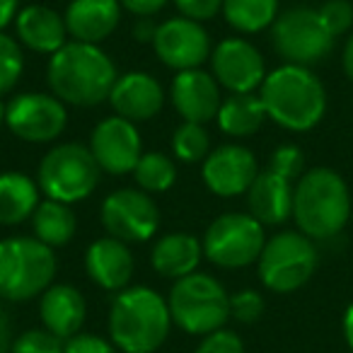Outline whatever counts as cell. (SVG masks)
<instances>
[{"label":"cell","mask_w":353,"mask_h":353,"mask_svg":"<svg viewBox=\"0 0 353 353\" xmlns=\"http://www.w3.org/2000/svg\"><path fill=\"white\" fill-rule=\"evenodd\" d=\"M117 80V65L99 44L68 41L63 49L49 56L46 65L51 94L73 107H97L107 102Z\"/></svg>","instance_id":"obj_1"},{"label":"cell","mask_w":353,"mask_h":353,"mask_svg":"<svg viewBox=\"0 0 353 353\" xmlns=\"http://www.w3.org/2000/svg\"><path fill=\"white\" fill-rule=\"evenodd\" d=\"M266 117L276 126L305 133L319 126L327 114V90L319 75L305 65L283 63L269 70L259 88Z\"/></svg>","instance_id":"obj_2"},{"label":"cell","mask_w":353,"mask_h":353,"mask_svg":"<svg viewBox=\"0 0 353 353\" xmlns=\"http://www.w3.org/2000/svg\"><path fill=\"white\" fill-rule=\"evenodd\" d=\"M172 314L167 298L148 285L119 290L109 307V341L121 353H155L167 341Z\"/></svg>","instance_id":"obj_3"},{"label":"cell","mask_w":353,"mask_h":353,"mask_svg":"<svg viewBox=\"0 0 353 353\" xmlns=\"http://www.w3.org/2000/svg\"><path fill=\"white\" fill-rule=\"evenodd\" d=\"M351 208V189L332 167H312L295 182L293 221L310 240L322 242L336 237L346 228Z\"/></svg>","instance_id":"obj_4"},{"label":"cell","mask_w":353,"mask_h":353,"mask_svg":"<svg viewBox=\"0 0 353 353\" xmlns=\"http://www.w3.org/2000/svg\"><path fill=\"white\" fill-rule=\"evenodd\" d=\"M167 305L172 324L192 336H206L216 329H223L230 319V293L211 274L194 271L174 281L167 295Z\"/></svg>","instance_id":"obj_5"},{"label":"cell","mask_w":353,"mask_h":353,"mask_svg":"<svg viewBox=\"0 0 353 353\" xmlns=\"http://www.w3.org/2000/svg\"><path fill=\"white\" fill-rule=\"evenodd\" d=\"M56 254L37 237L0 240V298L27 303L41 295L56 276Z\"/></svg>","instance_id":"obj_6"},{"label":"cell","mask_w":353,"mask_h":353,"mask_svg":"<svg viewBox=\"0 0 353 353\" xmlns=\"http://www.w3.org/2000/svg\"><path fill=\"white\" fill-rule=\"evenodd\" d=\"M99 170L92 150L80 143H59L54 145L37 167V184L41 196L61 203H80L97 189Z\"/></svg>","instance_id":"obj_7"},{"label":"cell","mask_w":353,"mask_h":353,"mask_svg":"<svg viewBox=\"0 0 353 353\" xmlns=\"http://www.w3.org/2000/svg\"><path fill=\"white\" fill-rule=\"evenodd\" d=\"M319 252L314 240L300 230H281L266 237V245L256 261L259 281L271 293H295L314 276Z\"/></svg>","instance_id":"obj_8"},{"label":"cell","mask_w":353,"mask_h":353,"mask_svg":"<svg viewBox=\"0 0 353 353\" xmlns=\"http://www.w3.org/2000/svg\"><path fill=\"white\" fill-rule=\"evenodd\" d=\"M266 225L252 213H223L203 232V256L218 269H245L259 261Z\"/></svg>","instance_id":"obj_9"},{"label":"cell","mask_w":353,"mask_h":353,"mask_svg":"<svg viewBox=\"0 0 353 353\" xmlns=\"http://www.w3.org/2000/svg\"><path fill=\"white\" fill-rule=\"evenodd\" d=\"M271 41L276 54L285 63L312 68L332 54L336 39L324 27L317 8L300 6L276 17V22L271 25Z\"/></svg>","instance_id":"obj_10"},{"label":"cell","mask_w":353,"mask_h":353,"mask_svg":"<svg viewBox=\"0 0 353 353\" xmlns=\"http://www.w3.org/2000/svg\"><path fill=\"white\" fill-rule=\"evenodd\" d=\"M99 218L109 237L126 242V245H141L148 242L160 228V208L152 201L150 194L143 189L123 187L112 192L102 201Z\"/></svg>","instance_id":"obj_11"},{"label":"cell","mask_w":353,"mask_h":353,"mask_svg":"<svg viewBox=\"0 0 353 353\" xmlns=\"http://www.w3.org/2000/svg\"><path fill=\"white\" fill-rule=\"evenodd\" d=\"M6 126L25 143H51L68 126V109L51 92H20L6 104Z\"/></svg>","instance_id":"obj_12"},{"label":"cell","mask_w":353,"mask_h":353,"mask_svg":"<svg viewBox=\"0 0 353 353\" xmlns=\"http://www.w3.org/2000/svg\"><path fill=\"white\" fill-rule=\"evenodd\" d=\"M155 56L172 70L201 68L211 61V34L203 22L189 17H170L157 25V34L152 39Z\"/></svg>","instance_id":"obj_13"},{"label":"cell","mask_w":353,"mask_h":353,"mask_svg":"<svg viewBox=\"0 0 353 353\" xmlns=\"http://www.w3.org/2000/svg\"><path fill=\"white\" fill-rule=\"evenodd\" d=\"M211 75L230 94L256 92L266 78V61L252 41L228 37L213 46Z\"/></svg>","instance_id":"obj_14"},{"label":"cell","mask_w":353,"mask_h":353,"mask_svg":"<svg viewBox=\"0 0 353 353\" xmlns=\"http://www.w3.org/2000/svg\"><path fill=\"white\" fill-rule=\"evenodd\" d=\"M90 150L97 160L99 170L114 176L133 174L143 155L141 131L136 123L123 117H107L90 133Z\"/></svg>","instance_id":"obj_15"},{"label":"cell","mask_w":353,"mask_h":353,"mask_svg":"<svg viewBox=\"0 0 353 353\" xmlns=\"http://www.w3.org/2000/svg\"><path fill=\"white\" fill-rule=\"evenodd\" d=\"M259 174V162L250 148L225 143L208 152L201 162V179L211 194L221 199L245 196Z\"/></svg>","instance_id":"obj_16"},{"label":"cell","mask_w":353,"mask_h":353,"mask_svg":"<svg viewBox=\"0 0 353 353\" xmlns=\"http://www.w3.org/2000/svg\"><path fill=\"white\" fill-rule=\"evenodd\" d=\"M170 97L174 104L176 114L184 121L203 123L206 126L211 119L218 117L221 109V85L208 70L192 68V70H179L172 80Z\"/></svg>","instance_id":"obj_17"},{"label":"cell","mask_w":353,"mask_h":353,"mask_svg":"<svg viewBox=\"0 0 353 353\" xmlns=\"http://www.w3.org/2000/svg\"><path fill=\"white\" fill-rule=\"evenodd\" d=\"M107 102L112 104L117 117L141 123L150 121L152 117H157L162 112L165 90H162L160 80L155 75L145 73V70H131V73L119 75Z\"/></svg>","instance_id":"obj_18"},{"label":"cell","mask_w":353,"mask_h":353,"mask_svg":"<svg viewBox=\"0 0 353 353\" xmlns=\"http://www.w3.org/2000/svg\"><path fill=\"white\" fill-rule=\"evenodd\" d=\"M133 269H136V261H133L131 247L117 237H99L85 250V271L90 281L102 290L119 293L128 288Z\"/></svg>","instance_id":"obj_19"},{"label":"cell","mask_w":353,"mask_h":353,"mask_svg":"<svg viewBox=\"0 0 353 353\" xmlns=\"http://www.w3.org/2000/svg\"><path fill=\"white\" fill-rule=\"evenodd\" d=\"M15 39L34 54L54 56L68 44V27L61 12L49 6H25L15 17Z\"/></svg>","instance_id":"obj_20"},{"label":"cell","mask_w":353,"mask_h":353,"mask_svg":"<svg viewBox=\"0 0 353 353\" xmlns=\"http://www.w3.org/2000/svg\"><path fill=\"white\" fill-rule=\"evenodd\" d=\"M121 12L119 0H70L63 20L73 41L99 44L114 34L121 22Z\"/></svg>","instance_id":"obj_21"},{"label":"cell","mask_w":353,"mask_h":353,"mask_svg":"<svg viewBox=\"0 0 353 353\" xmlns=\"http://www.w3.org/2000/svg\"><path fill=\"white\" fill-rule=\"evenodd\" d=\"M39 317L44 329L68 341L83 329L85 317H88V303L75 285L51 283L39 295Z\"/></svg>","instance_id":"obj_22"},{"label":"cell","mask_w":353,"mask_h":353,"mask_svg":"<svg viewBox=\"0 0 353 353\" xmlns=\"http://www.w3.org/2000/svg\"><path fill=\"white\" fill-rule=\"evenodd\" d=\"M293 192L295 182L266 167L259 170L245 196L250 213L261 225H283L288 218H293Z\"/></svg>","instance_id":"obj_23"},{"label":"cell","mask_w":353,"mask_h":353,"mask_svg":"<svg viewBox=\"0 0 353 353\" xmlns=\"http://www.w3.org/2000/svg\"><path fill=\"white\" fill-rule=\"evenodd\" d=\"M203 259L201 240L189 232H167L157 237L150 252V266L162 279L179 281L194 274Z\"/></svg>","instance_id":"obj_24"},{"label":"cell","mask_w":353,"mask_h":353,"mask_svg":"<svg viewBox=\"0 0 353 353\" xmlns=\"http://www.w3.org/2000/svg\"><path fill=\"white\" fill-rule=\"evenodd\" d=\"M41 203V189L37 179L25 172H0V225L12 228L32 221Z\"/></svg>","instance_id":"obj_25"},{"label":"cell","mask_w":353,"mask_h":353,"mask_svg":"<svg viewBox=\"0 0 353 353\" xmlns=\"http://www.w3.org/2000/svg\"><path fill=\"white\" fill-rule=\"evenodd\" d=\"M266 109L259 94H230L223 97L221 109H218V128L230 138H247L256 133L266 121Z\"/></svg>","instance_id":"obj_26"},{"label":"cell","mask_w":353,"mask_h":353,"mask_svg":"<svg viewBox=\"0 0 353 353\" xmlns=\"http://www.w3.org/2000/svg\"><path fill=\"white\" fill-rule=\"evenodd\" d=\"M32 230H34L37 240L56 250V247H65L75 237L78 218L68 203L44 199L32 216Z\"/></svg>","instance_id":"obj_27"},{"label":"cell","mask_w":353,"mask_h":353,"mask_svg":"<svg viewBox=\"0 0 353 353\" xmlns=\"http://www.w3.org/2000/svg\"><path fill=\"white\" fill-rule=\"evenodd\" d=\"M281 0H223V17L240 34H259L276 22Z\"/></svg>","instance_id":"obj_28"},{"label":"cell","mask_w":353,"mask_h":353,"mask_svg":"<svg viewBox=\"0 0 353 353\" xmlns=\"http://www.w3.org/2000/svg\"><path fill=\"white\" fill-rule=\"evenodd\" d=\"M133 179H136L138 189H143L145 194H162L174 187L176 167L172 157L165 155V152H143L136 170H133Z\"/></svg>","instance_id":"obj_29"},{"label":"cell","mask_w":353,"mask_h":353,"mask_svg":"<svg viewBox=\"0 0 353 353\" xmlns=\"http://www.w3.org/2000/svg\"><path fill=\"white\" fill-rule=\"evenodd\" d=\"M172 152L179 162H203L211 152V136H208L203 123L184 121L172 136Z\"/></svg>","instance_id":"obj_30"},{"label":"cell","mask_w":353,"mask_h":353,"mask_svg":"<svg viewBox=\"0 0 353 353\" xmlns=\"http://www.w3.org/2000/svg\"><path fill=\"white\" fill-rule=\"evenodd\" d=\"M25 73V54L15 37L0 32V97L10 94Z\"/></svg>","instance_id":"obj_31"},{"label":"cell","mask_w":353,"mask_h":353,"mask_svg":"<svg viewBox=\"0 0 353 353\" xmlns=\"http://www.w3.org/2000/svg\"><path fill=\"white\" fill-rule=\"evenodd\" d=\"M65 341L49 329H27L12 341V353H63Z\"/></svg>","instance_id":"obj_32"},{"label":"cell","mask_w":353,"mask_h":353,"mask_svg":"<svg viewBox=\"0 0 353 353\" xmlns=\"http://www.w3.org/2000/svg\"><path fill=\"white\" fill-rule=\"evenodd\" d=\"M269 170L279 172L281 176H285L290 182H298L305 174V152L293 143H283L271 152Z\"/></svg>","instance_id":"obj_33"},{"label":"cell","mask_w":353,"mask_h":353,"mask_svg":"<svg viewBox=\"0 0 353 353\" xmlns=\"http://www.w3.org/2000/svg\"><path fill=\"white\" fill-rule=\"evenodd\" d=\"M319 10L324 27L332 32L334 39L343 37L346 32L353 30V3L351 0H327Z\"/></svg>","instance_id":"obj_34"},{"label":"cell","mask_w":353,"mask_h":353,"mask_svg":"<svg viewBox=\"0 0 353 353\" xmlns=\"http://www.w3.org/2000/svg\"><path fill=\"white\" fill-rule=\"evenodd\" d=\"M264 295L254 288L237 290L235 295H230V317H235L242 324H252L264 314Z\"/></svg>","instance_id":"obj_35"},{"label":"cell","mask_w":353,"mask_h":353,"mask_svg":"<svg viewBox=\"0 0 353 353\" xmlns=\"http://www.w3.org/2000/svg\"><path fill=\"white\" fill-rule=\"evenodd\" d=\"M194 353H245V341L230 329H216L206 334Z\"/></svg>","instance_id":"obj_36"},{"label":"cell","mask_w":353,"mask_h":353,"mask_svg":"<svg viewBox=\"0 0 353 353\" xmlns=\"http://www.w3.org/2000/svg\"><path fill=\"white\" fill-rule=\"evenodd\" d=\"M172 3L182 12V17L196 22H208L218 12H223V0H172Z\"/></svg>","instance_id":"obj_37"},{"label":"cell","mask_w":353,"mask_h":353,"mask_svg":"<svg viewBox=\"0 0 353 353\" xmlns=\"http://www.w3.org/2000/svg\"><path fill=\"white\" fill-rule=\"evenodd\" d=\"M63 353H119V348L97 334H75L65 341Z\"/></svg>","instance_id":"obj_38"},{"label":"cell","mask_w":353,"mask_h":353,"mask_svg":"<svg viewBox=\"0 0 353 353\" xmlns=\"http://www.w3.org/2000/svg\"><path fill=\"white\" fill-rule=\"evenodd\" d=\"M119 3H121L123 10L131 12V15L152 17V15H157L160 10H165V6L170 3V0H119Z\"/></svg>","instance_id":"obj_39"},{"label":"cell","mask_w":353,"mask_h":353,"mask_svg":"<svg viewBox=\"0 0 353 353\" xmlns=\"http://www.w3.org/2000/svg\"><path fill=\"white\" fill-rule=\"evenodd\" d=\"M131 34L138 44H152V39H155V34H157V22H152V17H138V20L133 22Z\"/></svg>","instance_id":"obj_40"},{"label":"cell","mask_w":353,"mask_h":353,"mask_svg":"<svg viewBox=\"0 0 353 353\" xmlns=\"http://www.w3.org/2000/svg\"><path fill=\"white\" fill-rule=\"evenodd\" d=\"M20 12V0H0V32H6L8 25H12Z\"/></svg>","instance_id":"obj_41"},{"label":"cell","mask_w":353,"mask_h":353,"mask_svg":"<svg viewBox=\"0 0 353 353\" xmlns=\"http://www.w3.org/2000/svg\"><path fill=\"white\" fill-rule=\"evenodd\" d=\"M341 68H343V73H346V78L353 83V30L348 32L346 44H343V51H341Z\"/></svg>","instance_id":"obj_42"},{"label":"cell","mask_w":353,"mask_h":353,"mask_svg":"<svg viewBox=\"0 0 353 353\" xmlns=\"http://www.w3.org/2000/svg\"><path fill=\"white\" fill-rule=\"evenodd\" d=\"M341 329H343V341L353 351V303H348V307L343 310Z\"/></svg>","instance_id":"obj_43"},{"label":"cell","mask_w":353,"mask_h":353,"mask_svg":"<svg viewBox=\"0 0 353 353\" xmlns=\"http://www.w3.org/2000/svg\"><path fill=\"white\" fill-rule=\"evenodd\" d=\"M12 334H10V322L6 317H0V353H12Z\"/></svg>","instance_id":"obj_44"},{"label":"cell","mask_w":353,"mask_h":353,"mask_svg":"<svg viewBox=\"0 0 353 353\" xmlns=\"http://www.w3.org/2000/svg\"><path fill=\"white\" fill-rule=\"evenodd\" d=\"M6 126V104L0 102V128Z\"/></svg>","instance_id":"obj_45"},{"label":"cell","mask_w":353,"mask_h":353,"mask_svg":"<svg viewBox=\"0 0 353 353\" xmlns=\"http://www.w3.org/2000/svg\"><path fill=\"white\" fill-rule=\"evenodd\" d=\"M0 317H6V314H3V298H0Z\"/></svg>","instance_id":"obj_46"},{"label":"cell","mask_w":353,"mask_h":353,"mask_svg":"<svg viewBox=\"0 0 353 353\" xmlns=\"http://www.w3.org/2000/svg\"><path fill=\"white\" fill-rule=\"evenodd\" d=\"M351 3H353V0H351Z\"/></svg>","instance_id":"obj_47"}]
</instances>
